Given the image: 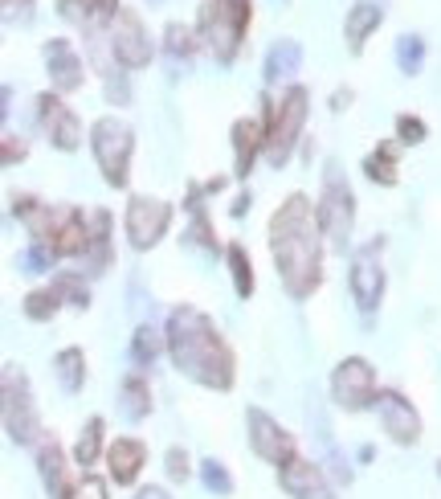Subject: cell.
Returning <instances> with one entry per match:
<instances>
[{"mask_svg": "<svg viewBox=\"0 0 441 499\" xmlns=\"http://www.w3.org/2000/svg\"><path fill=\"white\" fill-rule=\"evenodd\" d=\"M270 259L291 299H310L323 283V225L307 193H291L270 217Z\"/></svg>", "mask_w": 441, "mask_h": 499, "instance_id": "1", "label": "cell"}, {"mask_svg": "<svg viewBox=\"0 0 441 499\" xmlns=\"http://www.w3.org/2000/svg\"><path fill=\"white\" fill-rule=\"evenodd\" d=\"M168 357L176 365V373H184L188 381L204 385V389H233L238 377V357L225 344V336L217 331V323L201 312V307H176L168 315Z\"/></svg>", "mask_w": 441, "mask_h": 499, "instance_id": "2", "label": "cell"}, {"mask_svg": "<svg viewBox=\"0 0 441 499\" xmlns=\"http://www.w3.org/2000/svg\"><path fill=\"white\" fill-rule=\"evenodd\" d=\"M262 107H266V160H270L274 168H283V164L291 160L294 143L302 140L310 95H307V86L291 82L278 98H262Z\"/></svg>", "mask_w": 441, "mask_h": 499, "instance_id": "3", "label": "cell"}, {"mask_svg": "<svg viewBox=\"0 0 441 499\" xmlns=\"http://www.w3.org/2000/svg\"><path fill=\"white\" fill-rule=\"evenodd\" d=\"M249 21H254V0H204L196 33L217 62H233L241 41H246Z\"/></svg>", "mask_w": 441, "mask_h": 499, "instance_id": "4", "label": "cell"}, {"mask_svg": "<svg viewBox=\"0 0 441 499\" xmlns=\"http://www.w3.org/2000/svg\"><path fill=\"white\" fill-rule=\"evenodd\" d=\"M90 152L98 160V172L111 188H127L131 180V156H135V132L127 119L103 115L90 123Z\"/></svg>", "mask_w": 441, "mask_h": 499, "instance_id": "5", "label": "cell"}, {"mask_svg": "<svg viewBox=\"0 0 441 499\" xmlns=\"http://www.w3.org/2000/svg\"><path fill=\"white\" fill-rule=\"evenodd\" d=\"M315 205H319V225H323L327 246L344 254L347 241H352V230H356V193H352V185L344 180L339 164H327L323 193H319Z\"/></svg>", "mask_w": 441, "mask_h": 499, "instance_id": "6", "label": "cell"}, {"mask_svg": "<svg viewBox=\"0 0 441 499\" xmlns=\"http://www.w3.org/2000/svg\"><path fill=\"white\" fill-rule=\"evenodd\" d=\"M4 430L17 446L41 442V418H37L33 405V389H29V377L17 365H4Z\"/></svg>", "mask_w": 441, "mask_h": 499, "instance_id": "7", "label": "cell"}, {"mask_svg": "<svg viewBox=\"0 0 441 499\" xmlns=\"http://www.w3.org/2000/svg\"><path fill=\"white\" fill-rule=\"evenodd\" d=\"M106 45H111L115 66H123V70H143V66H151V54H156L151 33L143 29V17L135 9H127V5L106 21Z\"/></svg>", "mask_w": 441, "mask_h": 499, "instance_id": "8", "label": "cell"}, {"mask_svg": "<svg viewBox=\"0 0 441 499\" xmlns=\"http://www.w3.org/2000/svg\"><path fill=\"white\" fill-rule=\"evenodd\" d=\"M376 368L364 357H344L331 373V397L339 410L347 413H364L368 405H376Z\"/></svg>", "mask_w": 441, "mask_h": 499, "instance_id": "9", "label": "cell"}, {"mask_svg": "<svg viewBox=\"0 0 441 499\" xmlns=\"http://www.w3.org/2000/svg\"><path fill=\"white\" fill-rule=\"evenodd\" d=\"M172 225V205L159 196H131L123 213V233L131 241V250H151L159 246V238Z\"/></svg>", "mask_w": 441, "mask_h": 499, "instance_id": "10", "label": "cell"}, {"mask_svg": "<svg viewBox=\"0 0 441 499\" xmlns=\"http://www.w3.org/2000/svg\"><path fill=\"white\" fill-rule=\"evenodd\" d=\"M37 119H41L45 140L58 148V152H78L82 143V119L74 115V107H66V98L58 90H45L37 95Z\"/></svg>", "mask_w": 441, "mask_h": 499, "instance_id": "11", "label": "cell"}, {"mask_svg": "<svg viewBox=\"0 0 441 499\" xmlns=\"http://www.w3.org/2000/svg\"><path fill=\"white\" fill-rule=\"evenodd\" d=\"M246 430H249V446H254V455L266 458L270 467H283L291 463L299 450H294V434L283 426V422H274L266 410H249L246 413Z\"/></svg>", "mask_w": 441, "mask_h": 499, "instance_id": "12", "label": "cell"}, {"mask_svg": "<svg viewBox=\"0 0 441 499\" xmlns=\"http://www.w3.org/2000/svg\"><path fill=\"white\" fill-rule=\"evenodd\" d=\"M380 246L384 241H368L364 250H356L352 259V295H356V307L364 315H372L384 299V267H380Z\"/></svg>", "mask_w": 441, "mask_h": 499, "instance_id": "13", "label": "cell"}, {"mask_svg": "<svg viewBox=\"0 0 441 499\" xmlns=\"http://www.w3.org/2000/svg\"><path fill=\"white\" fill-rule=\"evenodd\" d=\"M41 58L45 70H50V90H58V95H74L86 82V62H82L70 37H50L41 45Z\"/></svg>", "mask_w": 441, "mask_h": 499, "instance_id": "14", "label": "cell"}, {"mask_svg": "<svg viewBox=\"0 0 441 499\" xmlns=\"http://www.w3.org/2000/svg\"><path fill=\"white\" fill-rule=\"evenodd\" d=\"M376 410H380V422H384V434H389L397 446L421 442V413L413 410V402H409L405 393L380 389L376 393Z\"/></svg>", "mask_w": 441, "mask_h": 499, "instance_id": "15", "label": "cell"}, {"mask_svg": "<svg viewBox=\"0 0 441 499\" xmlns=\"http://www.w3.org/2000/svg\"><path fill=\"white\" fill-rule=\"evenodd\" d=\"M278 487H283L291 499H336L323 467L310 463V458H299V455H294L291 463L278 467Z\"/></svg>", "mask_w": 441, "mask_h": 499, "instance_id": "16", "label": "cell"}, {"mask_svg": "<svg viewBox=\"0 0 441 499\" xmlns=\"http://www.w3.org/2000/svg\"><path fill=\"white\" fill-rule=\"evenodd\" d=\"M262 152H266V107L262 115H246L233 123V177L246 180Z\"/></svg>", "mask_w": 441, "mask_h": 499, "instance_id": "17", "label": "cell"}, {"mask_svg": "<svg viewBox=\"0 0 441 499\" xmlns=\"http://www.w3.org/2000/svg\"><path fill=\"white\" fill-rule=\"evenodd\" d=\"M143 467H148V446L140 438H115V442L106 446V479L111 483L131 487Z\"/></svg>", "mask_w": 441, "mask_h": 499, "instance_id": "18", "label": "cell"}, {"mask_svg": "<svg viewBox=\"0 0 441 499\" xmlns=\"http://www.w3.org/2000/svg\"><path fill=\"white\" fill-rule=\"evenodd\" d=\"M37 471H41V483H45V491H50V499L74 495L70 475H66V450L53 434H41V442H37Z\"/></svg>", "mask_w": 441, "mask_h": 499, "instance_id": "19", "label": "cell"}, {"mask_svg": "<svg viewBox=\"0 0 441 499\" xmlns=\"http://www.w3.org/2000/svg\"><path fill=\"white\" fill-rule=\"evenodd\" d=\"M380 21H384V9H380V5H372V0H360V5H352V9H347L344 41H347V50H352V54H360L364 41H368V37L380 29Z\"/></svg>", "mask_w": 441, "mask_h": 499, "instance_id": "20", "label": "cell"}, {"mask_svg": "<svg viewBox=\"0 0 441 499\" xmlns=\"http://www.w3.org/2000/svg\"><path fill=\"white\" fill-rule=\"evenodd\" d=\"M82 259H86L90 275H103V270L111 267V213H106V209L90 213V246Z\"/></svg>", "mask_w": 441, "mask_h": 499, "instance_id": "21", "label": "cell"}, {"mask_svg": "<svg viewBox=\"0 0 441 499\" xmlns=\"http://www.w3.org/2000/svg\"><path fill=\"white\" fill-rule=\"evenodd\" d=\"M302 66V45L294 37H283V41L270 45V54H266V82H291Z\"/></svg>", "mask_w": 441, "mask_h": 499, "instance_id": "22", "label": "cell"}, {"mask_svg": "<svg viewBox=\"0 0 441 499\" xmlns=\"http://www.w3.org/2000/svg\"><path fill=\"white\" fill-rule=\"evenodd\" d=\"M119 410H123L127 422H143L151 413V389L143 381V373L123 377V385H119Z\"/></svg>", "mask_w": 441, "mask_h": 499, "instance_id": "23", "label": "cell"}, {"mask_svg": "<svg viewBox=\"0 0 441 499\" xmlns=\"http://www.w3.org/2000/svg\"><path fill=\"white\" fill-rule=\"evenodd\" d=\"M397 160H400V143H392V140H384V143H380V148H376V152H372L368 156V160H364V172H368V180H372V185H384V188H392V185H397Z\"/></svg>", "mask_w": 441, "mask_h": 499, "instance_id": "24", "label": "cell"}, {"mask_svg": "<svg viewBox=\"0 0 441 499\" xmlns=\"http://www.w3.org/2000/svg\"><path fill=\"white\" fill-rule=\"evenodd\" d=\"M159 352H168V331H159L156 323H140L131 336V360L140 365V373L156 365Z\"/></svg>", "mask_w": 441, "mask_h": 499, "instance_id": "25", "label": "cell"}, {"mask_svg": "<svg viewBox=\"0 0 441 499\" xmlns=\"http://www.w3.org/2000/svg\"><path fill=\"white\" fill-rule=\"evenodd\" d=\"M53 373H58L66 393H78L82 385H86V352H82V348H62V352L53 357Z\"/></svg>", "mask_w": 441, "mask_h": 499, "instance_id": "26", "label": "cell"}, {"mask_svg": "<svg viewBox=\"0 0 441 499\" xmlns=\"http://www.w3.org/2000/svg\"><path fill=\"white\" fill-rule=\"evenodd\" d=\"M164 50H168V58H172V66H180V62H193V54L201 50V33L196 29H188V25H180V21H172L168 29H164Z\"/></svg>", "mask_w": 441, "mask_h": 499, "instance_id": "27", "label": "cell"}, {"mask_svg": "<svg viewBox=\"0 0 441 499\" xmlns=\"http://www.w3.org/2000/svg\"><path fill=\"white\" fill-rule=\"evenodd\" d=\"M225 262H230V275H233V291H238L241 299H249L257 278H254V262H249L246 246H241V241H230V246H225Z\"/></svg>", "mask_w": 441, "mask_h": 499, "instance_id": "28", "label": "cell"}, {"mask_svg": "<svg viewBox=\"0 0 441 499\" xmlns=\"http://www.w3.org/2000/svg\"><path fill=\"white\" fill-rule=\"evenodd\" d=\"M103 430H106V422L98 418H86V426H82V434H78V446H74V458H78V467H94L98 458H106L103 455Z\"/></svg>", "mask_w": 441, "mask_h": 499, "instance_id": "29", "label": "cell"}, {"mask_svg": "<svg viewBox=\"0 0 441 499\" xmlns=\"http://www.w3.org/2000/svg\"><path fill=\"white\" fill-rule=\"evenodd\" d=\"M58 13H62L66 21H74V25H82V29H94L98 21H106L103 0H58Z\"/></svg>", "mask_w": 441, "mask_h": 499, "instance_id": "30", "label": "cell"}, {"mask_svg": "<svg viewBox=\"0 0 441 499\" xmlns=\"http://www.w3.org/2000/svg\"><path fill=\"white\" fill-rule=\"evenodd\" d=\"M50 291L58 295L62 304L78 307V312H86V307H90V286H86V278H82V275H58Z\"/></svg>", "mask_w": 441, "mask_h": 499, "instance_id": "31", "label": "cell"}, {"mask_svg": "<svg viewBox=\"0 0 441 499\" xmlns=\"http://www.w3.org/2000/svg\"><path fill=\"white\" fill-rule=\"evenodd\" d=\"M58 307H62V299L53 291H29L25 299H21V312H25L33 323H50L53 315H58Z\"/></svg>", "mask_w": 441, "mask_h": 499, "instance_id": "32", "label": "cell"}, {"mask_svg": "<svg viewBox=\"0 0 441 499\" xmlns=\"http://www.w3.org/2000/svg\"><path fill=\"white\" fill-rule=\"evenodd\" d=\"M53 262H58V254H53L45 241H29V246L21 250L17 267L25 270V275H45V270H53Z\"/></svg>", "mask_w": 441, "mask_h": 499, "instance_id": "33", "label": "cell"}, {"mask_svg": "<svg viewBox=\"0 0 441 499\" xmlns=\"http://www.w3.org/2000/svg\"><path fill=\"white\" fill-rule=\"evenodd\" d=\"M397 66H400V74H421V66H425V41L417 33H405L397 41Z\"/></svg>", "mask_w": 441, "mask_h": 499, "instance_id": "34", "label": "cell"}, {"mask_svg": "<svg viewBox=\"0 0 441 499\" xmlns=\"http://www.w3.org/2000/svg\"><path fill=\"white\" fill-rule=\"evenodd\" d=\"M201 483L212 491V495H233V475L220 458H204L201 463Z\"/></svg>", "mask_w": 441, "mask_h": 499, "instance_id": "35", "label": "cell"}, {"mask_svg": "<svg viewBox=\"0 0 441 499\" xmlns=\"http://www.w3.org/2000/svg\"><path fill=\"white\" fill-rule=\"evenodd\" d=\"M425 135H429V127H425V119H417V115H397V140L400 143H425Z\"/></svg>", "mask_w": 441, "mask_h": 499, "instance_id": "36", "label": "cell"}, {"mask_svg": "<svg viewBox=\"0 0 441 499\" xmlns=\"http://www.w3.org/2000/svg\"><path fill=\"white\" fill-rule=\"evenodd\" d=\"M164 467H168L172 483H188V475H193V458H188V450H180V446H172L168 455H164Z\"/></svg>", "mask_w": 441, "mask_h": 499, "instance_id": "37", "label": "cell"}, {"mask_svg": "<svg viewBox=\"0 0 441 499\" xmlns=\"http://www.w3.org/2000/svg\"><path fill=\"white\" fill-rule=\"evenodd\" d=\"M29 156V143L25 135H13L4 132V140H0V160H4V168H13V164H21Z\"/></svg>", "mask_w": 441, "mask_h": 499, "instance_id": "38", "label": "cell"}, {"mask_svg": "<svg viewBox=\"0 0 441 499\" xmlns=\"http://www.w3.org/2000/svg\"><path fill=\"white\" fill-rule=\"evenodd\" d=\"M103 82H106V103H111V107H127V98H131V86H127V74L111 70V74H103Z\"/></svg>", "mask_w": 441, "mask_h": 499, "instance_id": "39", "label": "cell"}, {"mask_svg": "<svg viewBox=\"0 0 441 499\" xmlns=\"http://www.w3.org/2000/svg\"><path fill=\"white\" fill-rule=\"evenodd\" d=\"M70 499H106V483L98 479V475H82L78 479V487H74V495Z\"/></svg>", "mask_w": 441, "mask_h": 499, "instance_id": "40", "label": "cell"}, {"mask_svg": "<svg viewBox=\"0 0 441 499\" xmlns=\"http://www.w3.org/2000/svg\"><path fill=\"white\" fill-rule=\"evenodd\" d=\"M249 205H254V196H249V193H241L238 201H233V209H230V213H233V217H246V209H249Z\"/></svg>", "mask_w": 441, "mask_h": 499, "instance_id": "41", "label": "cell"}, {"mask_svg": "<svg viewBox=\"0 0 441 499\" xmlns=\"http://www.w3.org/2000/svg\"><path fill=\"white\" fill-rule=\"evenodd\" d=\"M135 499H172V495L164 487H140V491H135Z\"/></svg>", "mask_w": 441, "mask_h": 499, "instance_id": "42", "label": "cell"}, {"mask_svg": "<svg viewBox=\"0 0 441 499\" xmlns=\"http://www.w3.org/2000/svg\"><path fill=\"white\" fill-rule=\"evenodd\" d=\"M344 103H352V90H336V95H331V107L336 111H344Z\"/></svg>", "mask_w": 441, "mask_h": 499, "instance_id": "43", "label": "cell"}, {"mask_svg": "<svg viewBox=\"0 0 441 499\" xmlns=\"http://www.w3.org/2000/svg\"><path fill=\"white\" fill-rule=\"evenodd\" d=\"M103 9H106V21H111L119 9H123V5H119V0H103Z\"/></svg>", "mask_w": 441, "mask_h": 499, "instance_id": "44", "label": "cell"}, {"mask_svg": "<svg viewBox=\"0 0 441 499\" xmlns=\"http://www.w3.org/2000/svg\"><path fill=\"white\" fill-rule=\"evenodd\" d=\"M437 475H441V458H437Z\"/></svg>", "mask_w": 441, "mask_h": 499, "instance_id": "45", "label": "cell"}]
</instances>
